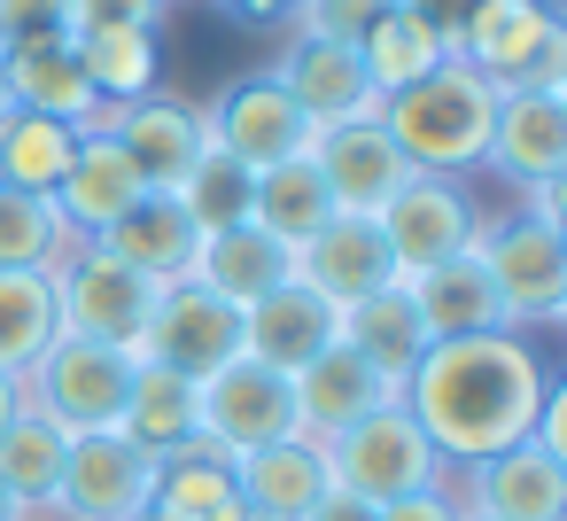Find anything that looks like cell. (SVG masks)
Wrapping results in <instances>:
<instances>
[{"instance_id":"obj_1","label":"cell","mask_w":567,"mask_h":521,"mask_svg":"<svg viewBox=\"0 0 567 521\" xmlns=\"http://www.w3.org/2000/svg\"><path fill=\"white\" fill-rule=\"evenodd\" d=\"M551 397L544 350L520 327L497 335H458V343H427L396 389V405L420 420V436L435 443L443 467H474L505 443H520L536 428Z\"/></svg>"},{"instance_id":"obj_2","label":"cell","mask_w":567,"mask_h":521,"mask_svg":"<svg viewBox=\"0 0 567 521\" xmlns=\"http://www.w3.org/2000/svg\"><path fill=\"white\" fill-rule=\"evenodd\" d=\"M489 110H497V94H489L458 55H443L427 79H412L404 94L381 102V133L396 141V156H404L412 172L458 180V172H474L482 149H489Z\"/></svg>"},{"instance_id":"obj_3","label":"cell","mask_w":567,"mask_h":521,"mask_svg":"<svg viewBox=\"0 0 567 521\" xmlns=\"http://www.w3.org/2000/svg\"><path fill=\"white\" fill-rule=\"evenodd\" d=\"M489 94H567V24L551 0H482L451 48Z\"/></svg>"},{"instance_id":"obj_4","label":"cell","mask_w":567,"mask_h":521,"mask_svg":"<svg viewBox=\"0 0 567 521\" xmlns=\"http://www.w3.org/2000/svg\"><path fill=\"white\" fill-rule=\"evenodd\" d=\"M319 451H327L334 490H350V498H365V505H396V498H412V490L451 482V467L435 459V443L420 436V420H412L404 405H381V412L334 428Z\"/></svg>"},{"instance_id":"obj_5","label":"cell","mask_w":567,"mask_h":521,"mask_svg":"<svg viewBox=\"0 0 567 521\" xmlns=\"http://www.w3.org/2000/svg\"><path fill=\"white\" fill-rule=\"evenodd\" d=\"M474 257H482V273H489V288H497V304H505L513 327L567 319V226H544L528 211L482 218Z\"/></svg>"},{"instance_id":"obj_6","label":"cell","mask_w":567,"mask_h":521,"mask_svg":"<svg viewBox=\"0 0 567 521\" xmlns=\"http://www.w3.org/2000/svg\"><path fill=\"white\" fill-rule=\"evenodd\" d=\"M133 366H141V358H125V350H110V343L55 335V343L24 366V405L48 412L63 436H102V428H117V412H125Z\"/></svg>"},{"instance_id":"obj_7","label":"cell","mask_w":567,"mask_h":521,"mask_svg":"<svg viewBox=\"0 0 567 521\" xmlns=\"http://www.w3.org/2000/svg\"><path fill=\"white\" fill-rule=\"evenodd\" d=\"M148 311H156V280H141V273L117 265L110 249L79 242V249L55 265V319H63V335H79V343H110V350L141 358Z\"/></svg>"},{"instance_id":"obj_8","label":"cell","mask_w":567,"mask_h":521,"mask_svg":"<svg viewBox=\"0 0 567 521\" xmlns=\"http://www.w3.org/2000/svg\"><path fill=\"white\" fill-rule=\"evenodd\" d=\"M203 141H210L218 156H234L241 172H272V164L311 156L319 125L288 102V86H280L272 71H249V79H234V86L203 110Z\"/></svg>"},{"instance_id":"obj_9","label":"cell","mask_w":567,"mask_h":521,"mask_svg":"<svg viewBox=\"0 0 567 521\" xmlns=\"http://www.w3.org/2000/svg\"><path fill=\"white\" fill-rule=\"evenodd\" d=\"M195 428L226 459L265 451V443L296 436V381L272 374V366H257V358H226L218 374L195 381Z\"/></svg>"},{"instance_id":"obj_10","label":"cell","mask_w":567,"mask_h":521,"mask_svg":"<svg viewBox=\"0 0 567 521\" xmlns=\"http://www.w3.org/2000/svg\"><path fill=\"white\" fill-rule=\"evenodd\" d=\"M373 226H381V242H389L396 280H412V273H427V265H443V257H466L474 234H482V211H474V195H466L458 180L412 172V180L381 203Z\"/></svg>"},{"instance_id":"obj_11","label":"cell","mask_w":567,"mask_h":521,"mask_svg":"<svg viewBox=\"0 0 567 521\" xmlns=\"http://www.w3.org/2000/svg\"><path fill=\"white\" fill-rule=\"evenodd\" d=\"M156 505V459L133 451L117 428L71 436L63 482H55V521H141Z\"/></svg>"},{"instance_id":"obj_12","label":"cell","mask_w":567,"mask_h":521,"mask_svg":"<svg viewBox=\"0 0 567 521\" xmlns=\"http://www.w3.org/2000/svg\"><path fill=\"white\" fill-rule=\"evenodd\" d=\"M79 133H110L125 156H133V172L148 180V187H179L195 164H203V110L195 102H172V94H141V102H94V118L79 125Z\"/></svg>"},{"instance_id":"obj_13","label":"cell","mask_w":567,"mask_h":521,"mask_svg":"<svg viewBox=\"0 0 567 521\" xmlns=\"http://www.w3.org/2000/svg\"><path fill=\"white\" fill-rule=\"evenodd\" d=\"M141 358H156V366L203 381V374H218L226 358H241V311H234L226 296H210L203 280H172V288H156Z\"/></svg>"},{"instance_id":"obj_14","label":"cell","mask_w":567,"mask_h":521,"mask_svg":"<svg viewBox=\"0 0 567 521\" xmlns=\"http://www.w3.org/2000/svg\"><path fill=\"white\" fill-rule=\"evenodd\" d=\"M272 79L288 86V102H296L319 133H334V125H373V118H381V94H373V79H365V63H358L350 40L296 32V40L280 48Z\"/></svg>"},{"instance_id":"obj_15","label":"cell","mask_w":567,"mask_h":521,"mask_svg":"<svg viewBox=\"0 0 567 521\" xmlns=\"http://www.w3.org/2000/svg\"><path fill=\"white\" fill-rule=\"evenodd\" d=\"M451 490H458L466 513H489V521H567V459H551L528 436L458 467Z\"/></svg>"},{"instance_id":"obj_16","label":"cell","mask_w":567,"mask_h":521,"mask_svg":"<svg viewBox=\"0 0 567 521\" xmlns=\"http://www.w3.org/2000/svg\"><path fill=\"white\" fill-rule=\"evenodd\" d=\"M296 280H303L311 296H327L334 311H350V304L381 296V288L396 280V265H389V242H381V226H373V218L334 211V218L296 249Z\"/></svg>"},{"instance_id":"obj_17","label":"cell","mask_w":567,"mask_h":521,"mask_svg":"<svg viewBox=\"0 0 567 521\" xmlns=\"http://www.w3.org/2000/svg\"><path fill=\"white\" fill-rule=\"evenodd\" d=\"M288 381H296V436H311V443H327L334 428H350V420L396 405V381H389L373 358H358L350 343H327V350H319L311 366H296Z\"/></svg>"},{"instance_id":"obj_18","label":"cell","mask_w":567,"mask_h":521,"mask_svg":"<svg viewBox=\"0 0 567 521\" xmlns=\"http://www.w3.org/2000/svg\"><path fill=\"white\" fill-rule=\"evenodd\" d=\"M482 164L513 187H536V180H559L567 172V94H497L489 110V149Z\"/></svg>"},{"instance_id":"obj_19","label":"cell","mask_w":567,"mask_h":521,"mask_svg":"<svg viewBox=\"0 0 567 521\" xmlns=\"http://www.w3.org/2000/svg\"><path fill=\"white\" fill-rule=\"evenodd\" d=\"M94 249H110V257H117V265H133L141 280L172 288V280H187V273H195L203 226L187 218V203H179L172 187H141V195H133V211H125Z\"/></svg>"},{"instance_id":"obj_20","label":"cell","mask_w":567,"mask_h":521,"mask_svg":"<svg viewBox=\"0 0 567 521\" xmlns=\"http://www.w3.org/2000/svg\"><path fill=\"white\" fill-rule=\"evenodd\" d=\"M327 343H342V311H334L327 296H311L303 280H280L272 296H257V304L241 311V358H257V366H272V374L311 366Z\"/></svg>"},{"instance_id":"obj_21","label":"cell","mask_w":567,"mask_h":521,"mask_svg":"<svg viewBox=\"0 0 567 521\" xmlns=\"http://www.w3.org/2000/svg\"><path fill=\"white\" fill-rule=\"evenodd\" d=\"M311 164H319L334 211H350V218H381V203L412 180V164L396 156V141L381 133V118H373V125H334V133H319V141H311Z\"/></svg>"},{"instance_id":"obj_22","label":"cell","mask_w":567,"mask_h":521,"mask_svg":"<svg viewBox=\"0 0 567 521\" xmlns=\"http://www.w3.org/2000/svg\"><path fill=\"white\" fill-rule=\"evenodd\" d=\"M234 490H241V513H257V521H303L334 490V474L311 436H280V443L234 459Z\"/></svg>"},{"instance_id":"obj_23","label":"cell","mask_w":567,"mask_h":521,"mask_svg":"<svg viewBox=\"0 0 567 521\" xmlns=\"http://www.w3.org/2000/svg\"><path fill=\"white\" fill-rule=\"evenodd\" d=\"M141 187H148V180L133 172V156H125L110 133H79V156H71V172H63V187H55V211H63V226H71L79 242H102V234L133 211Z\"/></svg>"},{"instance_id":"obj_24","label":"cell","mask_w":567,"mask_h":521,"mask_svg":"<svg viewBox=\"0 0 567 521\" xmlns=\"http://www.w3.org/2000/svg\"><path fill=\"white\" fill-rule=\"evenodd\" d=\"M0 94H9V110H40V118H63V125L94 118V86H86V63H79L71 32L9 48L0 55Z\"/></svg>"},{"instance_id":"obj_25","label":"cell","mask_w":567,"mask_h":521,"mask_svg":"<svg viewBox=\"0 0 567 521\" xmlns=\"http://www.w3.org/2000/svg\"><path fill=\"white\" fill-rule=\"evenodd\" d=\"M187 280H203L210 296H226L234 311H249L257 296H272L280 280H296V249H288V242H272L257 218H241V226L203 234V249H195V273H187Z\"/></svg>"},{"instance_id":"obj_26","label":"cell","mask_w":567,"mask_h":521,"mask_svg":"<svg viewBox=\"0 0 567 521\" xmlns=\"http://www.w3.org/2000/svg\"><path fill=\"white\" fill-rule=\"evenodd\" d=\"M404 296H412L427 343H458V335H497V327H513L474 249H466V257H443V265H427V273H412Z\"/></svg>"},{"instance_id":"obj_27","label":"cell","mask_w":567,"mask_h":521,"mask_svg":"<svg viewBox=\"0 0 567 521\" xmlns=\"http://www.w3.org/2000/svg\"><path fill=\"white\" fill-rule=\"evenodd\" d=\"M117 436L133 451H148V459H172V451L203 443V428H195V381L172 374V366H156V358H141L133 389H125V412H117Z\"/></svg>"},{"instance_id":"obj_28","label":"cell","mask_w":567,"mask_h":521,"mask_svg":"<svg viewBox=\"0 0 567 521\" xmlns=\"http://www.w3.org/2000/svg\"><path fill=\"white\" fill-rule=\"evenodd\" d=\"M63 459H71V436H63L48 412L17 405V412H9V428H0V490H9L24 513H48V521H55Z\"/></svg>"},{"instance_id":"obj_29","label":"cell","mask_w":567,"mask_h":521,"mask_svg":"<svg viewBox=\"0 0 567 521\" xmlns=\"http://www.w3.org/2000/svg\"><path fill=\"white\" fill-rule=\"evenodd\" d=\"M79 156V125L40 118V110H0V187L17 195H55Z\"/></svg>"},{"instance_id":"obj_30","label":"cell","mask_w":567,"mask_h":521,"mask_svg":"<svg viewBox=\"0 0 567 521\" xmlns=\"http://www.w3.org/2000/svg\"><path fill=\"white\" fill-rule=\"evenodd\" d=\"M342 343L358 350V358H373L396 389H404V374H412V358L427 350V327H420V311H412V296H404V280H389L381 296H365V304H350L342 311Z\"/></svg>"},{"instance_id":"obj_31","label":"cell","mask_w":567,"mask_h":521,"mask_svg":"<svg viewBox=\"0 0 567 521\" xmlns=\"http://www.w3.org/2000/svg\"><path fill=\"white\" fill-rule=\"evenodd\" d=\"M249 218L272 234V242H288V249H303L327 218H334V195H327V180H319V164L311 156H296V164H272V172H257V195H249Z\"/></svg>"},{"instance_id":"obj_32","label":"cell","mask_w":567,"mask_h":521,"mask_svg":"<svg viewBox=\"0 0 567 521\" xmlns=\"http://www.w3.org/2000/svg\"><path fill=\"white\" fill-rule=\"evenodd\" d=\"M71 249H79V234L63 226L55 195L0 187V273H55Z\"/></svg>"},{"instance_id":"obj_33","label":"cell","mask_w":567,"mask_h":521,"mask_svg":"<svg viewBox=\"0 0 567 521\" xmlns=\"http://www.w3.org/2000/svg\"><path fill=\"white\" fill-rule=\"evenodd\" d=\"M443 55H451V48H443L427 24H412L404 9H381V17L365 24V40H358V63H365V79H373V94H381V102H389V94H404L412 79H427Z\"/></svg>"},{"instance_id":"obj_34","label":"cell","mask_w":567,"mask_h":521,"mask_svg":"<svg viewBox=\"0 0 567 521\" xmlns=\"http://www.w3.org/2000/svg\"><path fill=\"white\" fill-rule=\"evenodd\" d=\"M63 335L55 319V273H0V374H17Z\"/></svg>"},{"instance_id":"obj_35","label":"cell","mask_w":567,"mask_h":521,"mask_svg":"<svg viewBox=\"0 0 567 521\" xmlns=\"http://www.w3.org/2000/svg\"><path fill=\"white\" fill-rule=\"evenodd\" d=\"M71 40H79L94 102H141V94H156V71H164L156 32H71Z\"/></svg>"},{"instance_id":"obj_36","label":"cell","mask_w":567,"mask_h":521,"mask_svg":"<svg viewBox=\"0 0 567 521\" xmlns=\"http://www.w3.org/2000/svg\"><path fill=\"white\" fill-rule=\"evenodd\" d=\"M156 505L195 513V521L234 513V505H241V490H234V459H226V451H210V443H187V451L156 459Z\"/></svg>"},{"instance_id":"obj_37","label":"cell","mask_w":567,"mask_h":521,"mask_svg":"<svg viewBox=\"0 0 567 521\" xmlns=\"http://www.w3.org/2000/svg\"><path fill=\"white\" fill-rule=\"evenodd\" d=\"M172 195L187 203V218H195L203 234H218V226H241V218H249L257 172H241V164H234V156H218V149H203V164H195Z\"/></svg>"},{"instance_id":"obj_38","label":"cell","mask_w":567,"mask_h":521,"mask_svg":"<svg viewBox=\"0 0 567 521\" xmlns=\"http://www.w3.org/2000/svg\"><path fill=\"white\" fill-rule=\"evenodd\" d=\"M172 0H71V32H156Z\"/></svg>"},{"instance_id":"obj_39","label":"cell","mask_w":567,"mask_h":521,"mask_svg":"<svg viewBox=\"0 0 567 521\" xmlns=\"http://www.w3.org/2000/svg\"><path fill=\"white\" fill-rule=\"evenodd\" d=\"M55 32H71V0H0V48L55 40Z\"/></svg>"},{"instance_id":"obj_40","label":"cell","mask_w":567,"mask_h":521,"mask_svg":"<svg viewBox=\"0 0 567 521\" xmlns=\"http://www.w3.org/2000/svg\"><path fill=\"white\" fill-rule=\"evenodd\" d=\"M389 9H404L412 24H427L443 48H458V32H466V17L482 9V0H389Z\"/></svg>"},{"instance_id":"obj_41","label":"cell","mask_w":567,"mask_h":521,"mask_svg":"<svg viewBox=\"0 0 567 521\" xmlns=\"http://www.w3.org/2000/svg\"><path fill=\"white\" fill-rule=\"evenodd\" d=\"M466 505H458V490L451 482H435V490H412V498H396V505H373V521H458Z\"/></svg>"},{"instance_id":"obj_42","label":"cell","mask_w":567,"mask_h":521,"mask_svg":"<svg viewBox=\"0 0 567 521\" xmlns=\"http://www.w3.org/2000/svg\"><path fill=\"white\" fill-rule=\"evenodd\" d=\"M218 9H226L234 24H288L296 0H218Z\"/></svg>"},{"instance_id":"obj_43","label":"cell","mask_w":567,"mask_h":521,"mask_svg":"<svg viewBox=\"0 0 567 521\" xmlns=\"http://www.w3.org/2000/svg\"><path fill=\"white\" fill-rule=\"evenodd\" d=\"M303 521H373V505H365V498H350V490H327Z\"/></svg>"},{"instance_id":"obj_44","label":"cell","mask_w":567,"mask_h":521,"mask_svg":"<svg viewBox=\"0 0 567 521\" xmlns=\"http://www.w3.org/2000/svg\"><path fill=\"white\" fill-rule=\"evenodd\" d=\"M17 405H24V381H17V374H0V428H9Z\"/></svg>"},{"instance_id":"obj_45","label":"cell","mask_w":567,"mask_h":521,"mask_svg":"<svg viewBox=\"0 0 567 521\" xmlns=\"http://www.w3.org/2000/svg\"><path fill=\"white\" fill-rule=\"evenodd\" d=\"M0 521H24V505H17L9 490H0Z\"/></svg>"},{"instance_id":"obj_46","label":"cell","mask_w":567,"mask_h":521,"mask_svg":"<svg viewBox=\"0 0 567 521\" xmlns=\"http://www.w3.org/2000/svg\"><path fill=\"white\" fill-rule=\"evenodd\" d=\"M458 521H489V513H458Z\"/></svg>"},{"instance_id":"obj_47","label":"cell","mask_w":567,"mask_h":521,"mask_svg":"<svg viewBox=\"0 0 567 521\" xmlns=\"http://www.w3.org/2000/svg\"><path fill=\"white\" fill-rule=\"evenodd\" d=\"M24 521H48V513H24Z\"/></svg>"}]
</instances>
